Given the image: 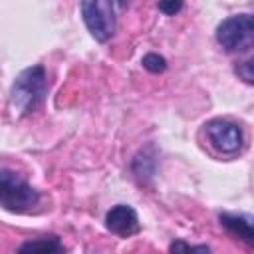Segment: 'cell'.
<instances>
[{"label":"cell","instance_id":"5","mask_svg":"<svg viewBox=\"0 0 254 254\" xmlns=\"http://www.w3.org/2000/svg\"><path fill=\"white\" fill-rule=\"evenodd\" d=\"M206 135L214 149L220 153H236L242 147V129L226 119H212L206 123Z\"/></svg>","mask_w":254,"mask_h":254},{"label":"cell","instance_id":"9","mask_svg":"<svg viewBox=\"0 0 254 254\" xmlns=\"http://www.w3.org/2000/svg\"><path fill=\"white\" fill-rule=\"evenodd\" d=\"M141 64H143V67H145L147 71H151V73H161V71L167 69V60H165L163 56L155 54V52L145 54L143 60H141Z\"/></svg>","mask_w":254,"mask_h":254},{"label":"cell","instance_id":"3","mask_svg":"<svg viewBox=\"0 0 254 254\" xmlns=\"http://www.w3.org/2000/svg\"><path fill=\"white\" fill-rule=\"evenodd\" d=\"M81 18L97 42H107L115 34V12L111 0H81Z\"/></svg>","mask_w":254,"mask_h":254},{"label":"cell","instance_id":"6","mask_svg":"<svg viewBox=\"0 0 254 254\" xmlns=\"http://www.w3.org/2000/svg\"><path fill=\"white\" fill-rule=\"evenodd\" d=\"M105 226L109 232L121 238H129L141 230L137 212L127 204H117L105 214Z\"/></svg>","mask_w":254,"mask_h":254},{"label":"cell","instance_id":"7","mask_svg":"<svg viewBox=\"0 0 254 254\" xmlns=\"http://www.w3.org/2000/svg\"><path fill=\"white\" fill-rule=\"evenodd\" d=\"M220 224L234 236H238L240 240H244L246 244H254V228H252V218L244 216V214H220L218 216Z\"/></svg>","mask_w":254,"mask_h":254},{"label":"cell","instance_id":"4","mask_svg":"<svg viewBox=\"0 0 254 254\" xmlns=\"http://www.w3.org/2000/svg\"><path fill=\"white\" fill-rule=\"evenodd\" d=\"M254 36V22L250 14H238L222 20L216 28V42L226 52L248 48Z\"/></svg>","mask_w":254,"mask_h":254},{"label":"cell","instance_id":"13","mask_svg":"<svg viewBox=\"0 0 254 254\" xmlns=\"http://www.w3.org/2000/svg\"><path fill=\"white\" fill-rule=\"evenodd\" d=\"M117 2H119L121 6H127V4H129V0H117Z\"/></svg>","mask_w":254,"mask_h":254},{"label":"cell","instance_id":"12","mask_svg":"<svg viewBox=\"0 0 254 254\" xmlns=\"http://www.w3.org/2000/svg\"><path fill=\"white\" fill-rule=\"evenodd\" d=\"M236 73H238L246 83H252V79H254V73H252V60H246V62L238 64Z\"/></svg>","mask_w":254,"mask_h":254},{"label":"cell","instance_id":"8","mask_svg":"<svg viewBox=\"0 0 254 254\" xmlns=\"http://www.w3.org/2000/svg\"><path fill=\"white\" fill-rule=\"evenodd\" d=\"M65 248H64V244L56 238V236H50V238H38V240H28V242H24L20 248H18V252H32V254H38V252H42V254H52V252H64Z\"/></svg>","mask_w":254,"mask_h":254},{"label":"cell","instance_id":"2","mask_svg":"<svg viewBox=\"0 0 254 254\" xmlns=\"http://www.w3.org/2000/svg\"><path fill=\"white\" fill-rule=\"evenodd\" d=\"M40 200L38 190L18 173L0 169V206L14 214L30 212Z\"/></svg>","mask_w":254,"mask_h":254},{"label":"cell","instance_id":"11","mask_svg":"<svg viewBox=\"0 0 254 254\" xmlns=\"http://www.w3.org/2000/svg\"><path fill=\"white\" fill-rule=\"evenodd\" d=\"M169 250L171 252H181V250H185V252H208L210 248L208 246H190V244H187V242H183V240H177V242H173L171 246H169Z\"/></svg>","mask_w":254,"mask_h":254},{"label":"cell","instance_id":"10","mask_svg":"<svg viewBox=\"0 0 254 254\" xmlns=\"http://www.w3.org/2000/svg\"><path fill=\"white\" fill-rule=\"evenodd\" d=\"M183 8V0H159V10L165 16H175L177 12H181Z\"/></svg>","mask_w":254,"mask_h":254},{"label":"cell","instance_id":"1","mask_svg":"<svg viewBox=\"0 0 254 254\" xmlns=\"http://www.w3.org/2000/svg\"><path fill=\"white\" fill-rule=\"evenodd\" d=\"M46 91H48V81L42 65H32L20 71L10 89V107L14 115L26 117L34 113L42 105Z\"/></svg>","mask_w":254,"mask_h":254}]
</instances>
